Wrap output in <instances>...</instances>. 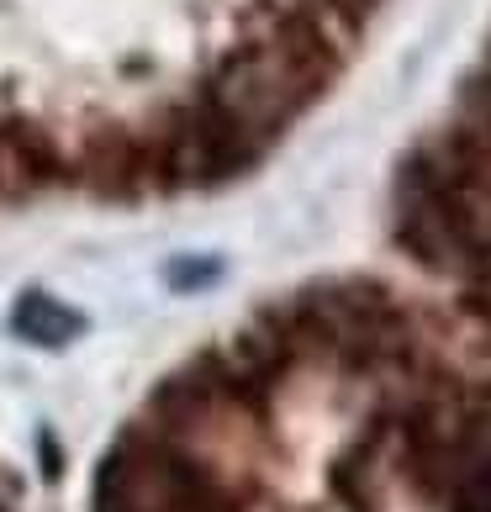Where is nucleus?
Listing matches in <instances>:
<instances>
[{
    "label": "nucleus",
    "instance_id": "obj_1",
    "mask_svg": "<svg viewBox=\"0 0 491 512\" xmlns=\"http://www.w3.org/2000/svg\"><path fill=\"white\" fill-rule=\"evenodd\" d=\"M396 243L460 286L491 264V148L455 122L412 148L396 175Z\"/></svg>",
    "mask_w": 491,
    "mask_h": 512
},
{
    "label": "nucleus",
    "instance_id": "obj_2",
    "mask_svg": "<svg viewBox=\"0 0 491 512\" xmlns=\"http://www.w3.org/2000/svg\"><path fill=\"white\" fill-rule=\"evenodd\" d=\"M259 159L264 148L254 138H243L206 96L175 106L159 122V132H148V169H154V185H164V191L222 185L243 175V169H254Z\"/></svg>",
    "mask_w": 491,
    "mask_h": 512
},
{
    "label": "nucleus",
    "instance_id": "obj_3",
    "mask_svg": "<svg viewBox=\"0 0 491 512\" xmlns=\"http://www.w3.org/2000/svg\"><path fill=\"white\" fill-rule=\"evenodd\" d=\"M222 117H228L243 138H254L259 148H270L280 132H286L301 111H307L317 96L286 69V59L270 43L238 48L217 64V74L201 90Z\"/></svg>",
    "mask_w": 491,
    "mask_h": 512
},
{
    "label": "nucleus",
    "instance_id": "obj_4",
    "mask_svg": "<svg viewBox=\"0 0 491 512\" xmlns=\"http://www.w3.org/2000/svg\"><path fill=\"white\" fill-rule=\"evenodd\" d=\"M80 175L90 180V191L101 196H138L154 185V169H148V138L127 127H101L96 138L85 143V164Z\"/></svg>",
    "mask_w": 491,
    "mask_h": 512
},
{
    "label": "nucleus",
    "instance_id": "obj_5",
    "mask_svg": "<svg viewBox=\"0 0 491 512\" xmlns=\"http://www.w3.org/2000/svg\"><path fill=\"white\" fill-rule=\"evenodd\" d=\"M0 169L16 180V191H48V185H59L69 175L53 132H43L27 117L0 122Z\"/></svg>",
    "mask_w": 491,
    "mask_h": 512
},
{
    "label": "nucleus",
    "instance_id": "obj_6",
    "mask_svg": "<svg viewBox=\"0 0 491 512\" xmlns=\"http://www.w3.org/2000/svg\"><path fill=\"white\" fill-rule=\"evenodd\" d=\"M11 333L27 338V344H37V349H64V344H74V338L85 333V317L74 307H64V301L43 296V291H27L11 307Z\"/></svg>",
    "mask_w": 491,
    "mask_h": 512
},
{
    "label": "nucleus",
    "instance_id": "obj_7",
    "mask_svg": "<svg viewBox=\"0 0 491 512\" xmlns=\"http://www.w3.org/2000/svg\"><path fill=\"white\" fill-rule=\"evenodd\" d=\"M444 507L449 512H491V439L476 449V460H470L460 476H455Z\"/></svg>",
    "mask_w": 491,
    "mask_h": 512
},
{
    "label": "nucleus",
    "instance_id": "obj_8",
    "mask_svg": "<svg viewBox=\"0 0 491 512\" xmlns=\"http://www.w3.org/2000/svg\"><path fill=\"white\" fill-rule=\"evenodd\" d=\"M217 280V259H201V264H169V286H212Z\"/></svg>",
    "mask_w": 491,
    "mask_h": 512
},
{
    "label": "nucleus",
    "instance_id": "obj_9",
    "mask_svg": "<svg viewBox=\"0 0 491 512\" xmlns=\"http://www.w3.org/2000/svg\"><path fill=\"white\" fill-rule=\"evenodd\" d=\"M370 11H375V0H338V22H344V32H360Z\"/></svg>",
    "mask_w": 491,
    "mask_h": 512
},
{
    "label": "nucleus",
    "instance_id": "obj_10",
    "mask_svg": "<svg viewBox=\"0 0 491 512\" xmlns=\"http://www.w3.org/2000/svg\"><path fill=\"white\" fill-rule=\"evenodd\" d=\"M0 512H11V507H6V502H0Z\"/></svg>",
    "mask_w": 491,
    "mask_h": 512
}]
</instances>
